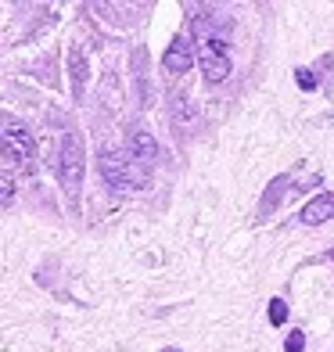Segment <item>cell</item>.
Here are the masks:
<instances>
[{"instance_id": "cell-7", "label": "cell", "mask_w": 334, "mask_h": 352, "mask_svg": "<svg viewBox=\"0 0 334 352\" xmlns=\"http://www.w3.org/2000/svg\"><path fill=\"white\" fill-rule=\"evenodd\" d=\"M334 219V195L327 190V195H316L313 201L302 205V212H298V223H306V227H320V223Z\"/></svg>"}, {"instance_id": "cell-6", "label": "cell", "mask_w": 334, "mask_h": 352, "mask_svg": "<svg viewBox=\"0 0 334 352\" xmlns=\"http://www.w3.org/2000/svg\"><path fill=\"white\" fill-rule=\"evenodd\" d=\"M190 33H194V40H212V43H219V36L227 40L230 22L223 19V14H194V22H190Z\"/></svg>"}, {"instance_id": "cell-14", "label": "cell", "mask_w": 334, "mask_h": 352, "mask_svg": "<svg viewBox=\"0 0 334 352\" xmlns=\"http://www.w3.org/2000/svg\"><path fill=\"white\" fill-rule=\"evenodd\" d=\"M177 119H180V122L194 119V108H187V101H177Z\"/></svg>"}, {"instance_id": "cell-3", "label": "cell", "mask_w": 334, "mask_h": 352, "mask_svg": "<svg viewBox=\"0 0 334 352\" xmlns=\"http://www.w3.org/2000/svg\"><path fill=\"white\" fill-rule=\"evenodd\" d=\"M58 180H61V187H65L69 195H76L79 184H83V140H79V133H65V137H61Z\"/></svg>"}, {"instance_id": "cell-16", "label": "cell", "mask_w": 334, "mask_h": 352, "mask_svg": "<svg viewBox=\"0 0 334 352\" xmlns=\"http://www.w3.org/2000/svg\"><path fill=\"white\" fill-rule=\"evenodd\" d=\"M327 259H331V263H334V252H327Z\"/></svg>"}, {"instance_id": "cell-11", "label": "cell", "mask_w": 334, "mask_h": 352, "mask_svg": "<svg viewBox=\"0 0 334 352\" xmlns=\"http://www.w3.org/2000/svg\"><path fill=\"white\" fill-rule=\"evenodd\" d=\"M295 83L302 90H316V72L313 69H295Z\"/></svg>"}, {"instance_id": "cell-5", "label": "cell", "mask_w": 334, "mask_h": 352, "mask_svg": "<svg viewBox=\"0 0 334 352\" xmlns=\"http://www.w3.org/2000/svg\"><path fill=\"white\" fill-rule=\"evenodd\" d=\"M162 65L166 72H190V65H194V43H190L187 36H177L169 47H166V54H162Z\"/></svg>"}, {"instance_id": "cell-9", "label": "cell", "mask_w": 334, "mask_h": 352, "mask_svg": "<svg viewBox=\"0 0 334 352\" xmlns=\"http://www.w3.org/2000/svg\"><path fill=\"white\" fill-rule=\"evenodd\" d=\"M83 83H87V61H83V51H72V94L83 98Z\"/></svg>"}, {"instance_id": "cell-8", "label": "cell", "mask_w": 334, "mask_h": 352, "mask_svg": "<svg viewBox=\"0 0 334 352\" xmlns=\"http://www.w3.org/2000/svg\"><path fill=\"white\" fill-rule=\"evenodd\" d=\"M130 155L137 158L140 166L155 162V158H158V144H155V137H151L148 130H133V133H130Z\"/></svg>"}, {"instance_id": "cell-10", "label": "cell", "mask_w": 334, "mask_h": 352, "mask_svg": "<svg viewBox=\"0 0 334 352\" xmlns=\"http://www.w3.org/2000/svg\"><path fill=\"white\" fill-rule=\"evenodd\" d=\"M284 320H288V302H284V298H274V302H269V324L280 327Z\"/></svg>"}, {"instance_id": "cell-1", "label": "cell", "mask_w": 334, "mask_h": 352, "mask_svg": "<svg viewBox=\"0 0 334 352\" xmlns=\"http://www.w3.org/2000/svg\"><path fill=\"white\" fill-rule=\"evenodd\" d=\"M101 176L115 190H144L151 173L126 151H101Z\"/></svg>"}, {"instance_id": "cell-2", "label": "cell", "mask_w": 334, "mask_h": 352, "mask_svg": "<svg viewBox=\"0 0 334 352\" xmlns=\"http://www.w3.org/2000/svg\"><path fill=\"white\" fill-rule=\"evenodd\" d=\"M33 151H36L33 133H29L22 122L0 116V155H4L11 166L29 169V166H33Z\"/></svg>"}, {"instance_id": "cell-12", "label": "cell", "mask_w": 334, "mask_h": 352, "mask_svg": "<svg viewBox=\"0 0 334 352\" xmlns=\"http://www.w3.org/2000/svg\"><path fill=\"white\" fill-rule=\"evenodd\" d=\"M306 349V331H291L288 334V345H284V352H302Z\"/></svg>"}, {"instance_id": "cell-13", "label": "cell", "mask_w": 334, "mask_h": 352, "mask_svg": "<svg viewBox=\"0 0 334 352\" xmlns=\"http://www.w3.org/2000/svg\"><path fill=\"white\" fill-rule=\"evenodd\" d=\"M11 198H14V184H11V176L0 173V205H11Z\"/></svg>"}, {"instance_id": "cell-4", "label": "cell", "mask_w": 334, "mask_h": 352, "mask_svg": "<svg viewBox=\"0 0 334 352\" xmlns=\"http://www.w3.org/2000/svg\"><path fill=\"white\" fill-rule=\"evenodd\" d=\"M198 65H201V72H205L209 83H219V79L230 76V58L212 40H198Z\"/></svg>"}, {"instance_id": "cell-15", "label": "cell", "mask_w": 334, "mask_h": 352, "mask_svg": "<svg viewBox=\"0 0 334 352\" xmlns=\"http://www.w3.org/2000/svg\"><path fill=\"white\" fill-rule=\"evenodd\" d=\"M162 352H180V349H172V345H169V349H162Z\"/></svg>"}]
</instances>
